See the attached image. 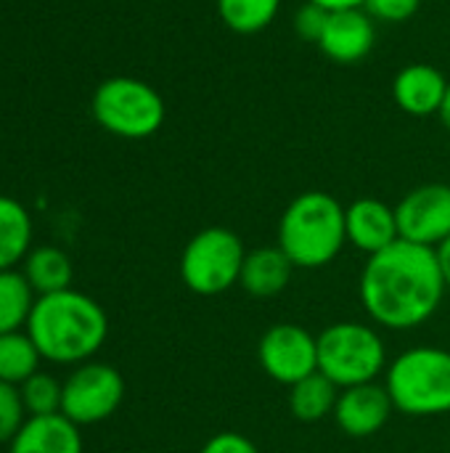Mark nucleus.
Segmentation results:
<instances>
[{
  "label": "nucleus",
  "mask_w": 450,
  "mask_h": 453,
  "mask_svg": "<svg viewBox=\"0 0 450 453\" xmlns=\"http://www.w3.org/2000/svg\"><path fill=\"white\" fill-rule=\"evenodd\" d=\"M345 244V207L326 191H305L294 196L278 220V247L294 268H324Z\"/></svg>",
  "instance_id": "3"
},
{
  "label": "nucleus",
  "mask_w": 450,
  "mask_h": 453,
  "mask_svg": "<svg viewBox=\"0 0 450 453\" xmlns=\"http://www.w3.org/2000/svg\"><path fill=\"white\" fill-rule=\"evenodd\" d=\"M199 453H260V449L241 433H233V430H223V433H215Z\"/></svg>",
  "instance_id": "27"
},
{
  "label": "nucleus",
  "mask_w": 450,
  "mask_h": 453,
  "mask_svg": "<svg viewBox=\"0 0 450 453\" xmlns=\"http://www.w3.org/2000/svg\"><path fill=\"white\" fill-rule=\"evenodd\" d=\"M40 350L34 348L27 329L0 334V382L24 385L32 374L40 372Z\"/></svg>",
  "instance_id": "21"
},
{
  "label": "nucleus",
  "mask_w": 450,
  "mask_h": 453,
  "mask_svg": "<svg viewBox=\"0 0 450 453\" xmlns=\"http://www.w3.org/2000/svg\"><path fill=\"white\" fill-rule=\"evenodd\" d=\"M422 0H366L363 8L374 21L385 24H403L416 16Z\"/></svg>",
  "instance_id": "25"
},
{
  "label": "nucleus",
  "mask_w": 450,
  "mask_h": 453,
  "mask_svg": "<svg viewBox=\"0 0 450 453\" xmlns=\"http://www.w3.org/2000/svg\"><path fill=\"white\" fill-rule=\"evenodd\" d=\"M32 218L29 210L13 199L0 194V271L16 268L32 252Z\"/></svg>",
  "instance_id": "18"
},
{
  "label": "nucleus",
  "mask_w": 450,
  "mask_h": 453,
  "mask_svg": "<svg viewBox=\"0 0 450 453\" xmlns=\"http://www.w3.org/2000/svg\"><path fill=\"white\" fill-rule=\"evenodd\" d=\"M21 273L27 276L34 295L42 297V295H56L64 289H72L74 265L64 250L45 244V247H32V252L24 257Z\"/></svg>",
  "instance_id": "17"
},
{
  "label": "nucleus",
  "mask_w": 450,
  "mask_h": 453,
  "mask_svg": "<svg viewBox=\"0 0 450 453\" xmlns=\"http://www.w3.org/2000/svg\"><path fill=\"white\" fill-rule=\"evenodd\" d=\"M263 372L278 385H297L318 372V337L300 324H273L257 342Z\"/></svg>",
  "instance_id": "9"
},
{
  "label": "nucleus",
  "mask_w": 450,
  "mask_h": 453,
  "mask_svg": "<svg viewBox=\"0 0 450 453\" xmlns=\"http://www.w3.org/2000/svg\"><path fill=\"white\" fill-rule=\"evenodd\" d=\"M90 111L106 133L127 141L154 135L167 117L159 90L138 77L103 80L93 93Z\"/></svg>",
  "instance_id": "6"
},
{
  "label": "nucleus",
  "mask_w": 450,
  "mask_h": 453,
  "mask_svg": "<svg viewBox=\"0 0 450 453\" xmlns=\"http://www.w3.org/2000/svg\"><path fill=\"white\" fill-rule=\"evenodd\" d=\"M318 372L339 390L377 382L387 372L385 340L374 326L361 321H339L318 334Z\"/></svg>",
  "instance_id": "5"
},
{
  "label": "nucleus",
  "mask_w": 450,
  "mask_h": 453,
  "mask_svg": "<svg viewBox=\"0 0 450 453\" xmlns=\"http://www.w3.org/2000/svg\"><path fill=\"white\" fill-rule=\"evenodd\" d=\"M393 411L395 406L387 388L377 382H366L339 390L334 422L350 438H371L390 422Z\"/></svg>",
  "instance_id": "12"
},
{
  "label": "nucleus",
  "mask_w": 450,
  "mask_h": 453,
  "mask_svg": "<svg viewBox=\"0 0 450 453\" xmlns=\"http://www.w3.org/2000/svg\"><path fill=\"white\" fill-rule=\"evenodd\" d=\"M377 40L374 19L366 13V8H342L329 11L326 27L318 37L321 53L334 64H358L363 61Z\"/></svg>",
  "instance_id": "11"
},
{
  "label": "nucleus",
  "mask_w": 450,
  "mask_h": 453,
  "mask_svg": "<svg viewBox=\"0 0 450 453\" xmlns=\"http://www.w3.org/2000/svg\"><path fill=\"white\" fill-rule=\"evenodd\" d=\"M440 119H443V125L450 130V85H448V93H446V101H443V106H440V114H438Z\"/></svg>",
  "instance_id": "30"
},
{
  "label": "nucleus",
  "mask_w": 450,
  "mask_h": 453,
  "mask_svg": "<svg viewBox=\"0 0 450 453\" xmlns=\"http://www.w3.org/2000/svg\"><path fill=\"white\" fill-rule=\"evenodd\" d=\"M435 255H438V265H440L446 289H450V239H446V242L435 250Z\"/></svg>",
  "instance_id": "28"
},
{
  "label": "nucleus",
  "mask_w": 450,
  "mask_h": 453,
  "mask_svg": "<svg viewBox=\"0 0 450 453\" xmlns=\"http://www.w3.org/2000/svg\"><path fill=\"white\" fill-rule=\"evenodd\" d=\"M345 231L347 244H353L358 252H366L369 257L400 239L395 207L374 196L355 199L345 207Z\"/></svg>",
  "instance_id": "13"
},
{
  "label": "nucleus",
  "mask_w": 450,
  "mask_h": 453,
  "mask_svg": "<svg viewBox=\"0 0 450 453\" xmlns=\"http://www.w3.org/2000/svg\"><path fill=\"white\" fill-rule=\"evenodd\" d=\"M244 257V242L231 228L212 226L191 236L183 247L180 279L194 295L215 297L239 284Z\"/></svg>",
  "instance_id": "7"
},
{
  "label": "nucleus",
  "mask_w": 450,
  "mask_h": 453,
  "mask_svg": "<svg viewBox=\"0 0 450 453\" xmlns=\"http://www.w3.org/2000/svg\"><path fill=\"white\" fill-rule=\"evenodd\" d=\"M27 334L42 361L58 366L88 364L109 337L106 311L85 292L64 289L37 297L27 321Z\"/></svg>",
  "instance_id": "2"
},
{
  "label": "nucleus",
  "mask_w": 450,
  "mask_h": 453,
  "mask_svg": "<svg viewBox=\"0 0 450 453\" xmlns=\"http://www.w3.org/2000/svg\"><path fill=\"white\" fill-rule=\"evenodd\" d=\"M27 419L29 417L21 401V390L16 385L0 382V443H11Z\"/></svg>",
  "instance_id": "24"
},
{
  "label": "nucleus",
  "mask_w": 450,
  "mask_h": 453,
  "mask_svg": "<svg viewBox=\"0 0 450 453\" xmlns=\"http://www.w3.org/2000/svg\"><path fill=\"white\" fill-rule=\"evenodd\" d=\"M21 401L27 409V417H50L61 414V395H64V382H58L48 372L32 374L24 385H19Z\"/></svg>",
  "instance_id": "23"
},
{
  "label": "nucleus",
  "mask_w": 450,
  "mask_h": 453,
  "mask_svg": "<svg viewBox=\"0 0 450 453\" xmlns=\"http://www.w3.org/2000/svg\"><path fill=\"white\" fill-rule=\"evenodd\" d=\"M125 401V380L122 374L98 361H88L74 366V372L64 380L61 414L77 427L98 425L117 414Z\"/></svg>",
  "instance_id": "8"
},
{
  "label": "nucleus",
  "mask_w": 450,
  "mask_h": 453,
  "mask_svg": "<svg viewBox=\"0 0 450 453\" xmlns=\"http://www.w3.org/2000/svg\"><path fill=\"white\" fill-rule=\"evenodd\" d=\"M395 215L400 239L438 250L446 239H450V186H416L398 202Z\"/></svg>",
  "instance_id": "10"
},
{
  "label": "nucleus",
  "mask_w": 450,
  "mask_h": 453,
  "mask_svg": "<svg viewBox=\"0 0 450 453\" xmlns=\"http://www.w3.org/2000/svg\"><path fill=\"white\" fill-rule=\"evenodd\" d=\"M448 85L440 69L430 64H408L393 80V98L411 117H432L440 114Z\"/></svg>",
  "instance_id": "14"
},
{
  "label": "nucleus",
  "mask_w": 450,
  "mask_h": 453,
  "mask_svg": "<svg viewBox=\"0 0 450 453\" xmlns=\"http://www.w3.org/2000/svg\"><path fill=\"white\" fill-rule=\"evenodd\" d=\"M308 3H316L326 11H342V8H363L366 0H308Z\"/></svg>",
  "instance_id": "29"
},
{
  "label": "nucleus",
  "mask_w": 450,
  "mask_h": 453,
  "mask_svg": "<svg viewBox=\"0 0 450 453\" xmlns=\"http://www.w3.org/2000/svg\"><path fill=\"white\" fill-rule=\"evenodd\" d=\"M8 453H82V433L64 414L29 417Z\"/></svg>",
  "instance_id": "15"
},
{
  "label": "nucleus",
  "mask_w": 450,
  "mask_h": 453,
  "mask_svg": "<svg viewBox=\"0 0 450 453\" xmlns=\"http://www.w3.org/2000/svg\"><path fill=\"white\" fill-rule=\"evenodd\" d=\"M281 0H217L223 24L236 35H257L273 24Z\"/></svg>",
  "instance_id": "22"
},
{
  "label": "nucleus",
  "mask_w": 450,
  "mask_h": 453,
  "mask_svg": "<svg viewBox=\"0 0 450 453\" xmlns=\"http://www.w3.org/2000/svg\"><path fill=\"white\" fill-rule=\"evenodd\" d=\"M395 411L408 417L450 414V353L438 345H416L400 353L385 377Z\"/></svg>",
  "instance_id": "4"
},
{
  "label": "nucleus",
  "mask_w": 450,
  "mask_h": 453,
  "mask_svg": "<svg viewBox=\"0 0 450 453\" xmlns=\"http://www.w3.org/2000/svg\"><path fill=\"white\" fill-rule=\"evenodd\" d=\"M326 19H329V11H326V8H321V5L305 0V5L294 13V29H297V35H300L302 40L318 42V37H321V32H324V27H326Z\"/></svg>",
  "instance_id": "26"
},
{
  "label": "nucleus",
  "mask_w": 450,
  "mask_h": 453,
  "mask_svg": "<svg viewBox=\"0 0 450 453\" xmlns=\"http://www.w3.org/2000/svg\"><path fill=\"white\" fill-rule=\"evenodd\" d=\"M292 271H294V265L278 244L276 247H257V250L247 252V257H244L239 287L252 297L268 300V297H276L286 289Z\"/></svg>",
  "instance_id": "16"
},
{
  "label": "nucleus",
  "mask_w": 450,
  "mask_h": 453,
  "mask_svg": "<svg viewBox=\"0 0 450 453\" xmlns=\"http://www.w3.org/2000/svg\"><path fill=\"white\" fill-rule=\"evenodd\" d=\"M337 398L339 388L329 377L316 372L289 388V411L300 422H321L326 417H334Z\"/></svg>",
  "instance_id": "19"
},
{
  "label": "nucleus",
  "mask_w": 450,
  "mask_h": 453,
  "mask_svg": "<svg viewBox=\"0 0 450 453\" xmlns=\"http://www.w3.org/2000/svg\"><path fill=\"white\" fill-rule=\"evenodd\" d=\"M446 292L435 250L406 239L371 255L361 271V300L369 319L393 332L427 324Z\"/></svg>",
  "instance_id": "1"
},
{
  "label": "nucleus",
  "mask_w": 450,
  "mask_h": 453,
  "mask_svg": "<svg viewBox=\"0 0 450 453\" xmlns=\"http://www.w3.org/2000/svg\"><path fill=\"white\" fill-rule=\"evenodd\" d=\"M34 303L37 295L21 271H0V334L27 329Z\"/></svg>",
  "instance_id": "20"
}]
</instances>
